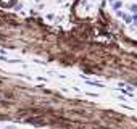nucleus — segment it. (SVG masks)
<instances>
[{
    "label": "nucleus",
    "instance_id": "7ed1b4c3",
    "mask_svg": "<svg viewBox=\"0 0 137 129\" xmlns=\"http://www.w3.org/2000/svg\"><path fill=\"white\" fill-rule=\"evenodd\" d=\"M131 11H134V13H137V5H131Z\"/></svg>",
    "mask_w": 137,
    "mask_h": 129
},
{
    "label": "nucleus",
    "instance_id": "f03ea898",
    "mask_svg": "<svg viewBox=\"0 0 137 129\" xmlns=\"http://www.w3.org/2000/svg\"><path fill=\"white\" fill-rule=\"evenodd\" d=\"M123 18L126 20V23H131V21H132V18H131L129 15H123Z\"/></svg>",
    "mask_w": 137,
    "mask_h": 129
},
{
    "label": "nucleus",
    "instance_id": "f257e3e1",
    "mask_svg": "<svg viewBox=\"0 0 137 129\" xmlns=\"http://www.w3.org/2000/svg\"><path fill=\"white\" fill-rule=\"evenodd\" d=\"M121 5H123V2H120V0H118V2H115V3H113V8H115V10H118V8L121 7Z\"/></svg>",
    "mask_w": 137,
    "mask_h": 129
}]
</instances>
